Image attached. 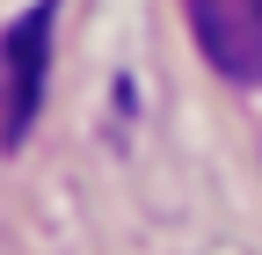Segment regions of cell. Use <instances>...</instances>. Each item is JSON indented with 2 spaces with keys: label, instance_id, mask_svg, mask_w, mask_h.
I'll list each match as a JSON object with an SVG mask.
<instances>
[{
  "label": "cell",
  "instance_id": "obj_1",
  "mask_svg": "<svg viewBox=\"0 0 262 255\" xmlns=\"http://www.w3.org/2000/svg\"><path fill=\"white\" fill-rule=\"evenodd\" d=\"M51 22H58V0H37L8 22L0 37V139L22 146L37 132V110H44V73H51Z\"/></svg>",
  "mask_w": 262,
  "mask_h": 255
},
{
  "label": "cell",
  "instance_id": "obj_2",
  "mask_svg": "<svg viewBox=\"0 0 262 255\" xmlns=\"http://www.w3.org/2000/svg\"><path fill=\"white\" fill-rule=\"evenodd\" d=\"M196 51L233 80V88H262V0H182Z\"/></svg>",
  "mask_w": 262,
  "mask_h": 255
}]
</instances>
